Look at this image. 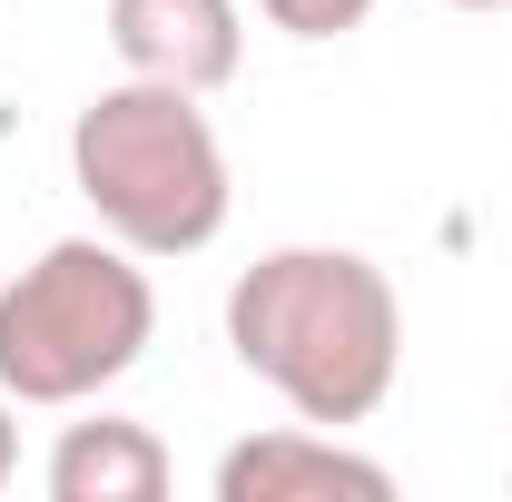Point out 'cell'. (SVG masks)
I'll use <instances>...</instances> for the list:
<instances>
[{
    "label": "cell",
    "mask_w": 512,
    "mask_h": 502,
    "mask_svg": "<svg viewBox=\"0 0 512 502\" xmlns=\"http://www.w3.org/2000/svg\"><path fill=\"white\" fill-rule=\"evenodd\" d=\"M227 345L296 424H365L404 375V296L355 247H266L227 286Z\"/></svg>",
    "instance_id": "cell-1"
},
{
    "label": "cell",
    "mask_w": 512,
    "mask_h": 502,
    "mask_svg": "<svg viewBox=\"0 0 512 502\" xmlns=\"http://www.w3.org/2000/svg\"><path fill=\"white\" fill-rule=\"evenodd\" d=\"M69 188L89 197L99 237H119L128 256H197L217 247L237 207L227 148L197 89H168V79H119L69 119Z\"/></svg>",
    "instance_id": "cell-2"
},
{
    "label": "cell",
    "mask_w": 512,
    "mask_h": 502,
    "mask_svg": "<svg viewBox=\"0 0 512 502\" xmlns=\"http://www.w3.org/2000/svg\"><path fill=\"white\" fill-rule=\"evenodd\" d=\"M158 286L119 237H60L0 286V394L10 404H99L148 355Z\"/></svg>",
    "instance_id": "cell-3"
},
{
    "label": "cell",
    "mask_w": 512,
    "mask_h": 502,
    "mask_svg": "<svg viewBox=\"0 0 512 502\" xmlns=\"http://www.w3.org/2000/svg\"><path fill=\"white\" fill-rule=\"evenodd\" d=\"M217 502H394V473L325 424H276L217 453Z\"/></svg>",
    "instance_id": "cell-4"
},
{
    "label": "cell",
    "mask_w": 512,
    "mask_h": 502,
    "mask_svg": "<svg viewBox=\"0 0 512 502\" xmlns=\"http://www.w3.org/2000/svg\"><path fill=\"white\" fill-rule=\"evenodd\" d=\"M109 50L128 79H168L217 99L247 60V10L237 0H109Z\"/></svg>",
    "instance_id": "cell-5"
},
{
    "label": "cell",
    "mask_w": 512,
    "mask_h": 502,
    "mask_svg": "<svg viewBox=\"0 0 512 502\" xmlns=\"http://www.w3.org/2000/svg\"><path fill=\"white\" fill-rule=\"evenodd\" d=\"M50 502H168V443L138 414H89L50 443Z\"/></svg>",
    "instance_id": "cell-6"
},
{
    "label": "cell",
    "mask_w": 512,
    "mask_h": 502,
    "mask_svg": "<svg viewBox=\"0 0 512 502\" xmlns=\"http://www.w3.org/2000/svg\"><path fill=\"white\" fill-rule=\"evenodd\" d=\"M256 10H266V30H286V40H345V30L375 20V0H256Z\"/></svg>",
    "instance_id": "cell-7"
},
{
    "label": "cell",
    "mask_w": 512,
    "mask_h": 502,
    "mask_svg": "<svg viewBox=\"0 0 512 502\" xmlns=\"http://www.w3.org/2000/svg\"><path fill=\"white\" fill-rule=\"evenodd\" d=\"M10 414H20V404L0 394V483H10V463H20V424H10Z\"/></svg>",
    "instance_id": "cell-8"
},
{
    "label": "cell",
    "mask_w": 512,
    "mask_h": 502,
    "mask_svg": "<svg viewBox=\"0 0 512 502\" xmlns=\"http://www.w3.org/2000/svg\"><path fill=\"white\" fill-rule=\"evenodd\" d=\"M444 10H512V0H444Z\"/></svg>",
    "instance_id": "cell-9"
}]
</instances>
